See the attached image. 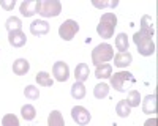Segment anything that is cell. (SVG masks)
<instances>
[{
  "instance_id": "1",
  "label": "cell",
  "mask_w": 158,
  "mask_h": 126,
  "mask_svg": "<svg viewBox=\"0 0 158 126\" xmlns=\"http://www.w3.org/2000/svg\"><path fill=\"white\" fill-rule=\"evenodd\" d=\"M152 33L149 32H144V30H139L135 33L133 36V41L135 44L138 46V52L144 57H149L155 52V44H153V40H152Z\"/></svg>"
},
{
  "instance_id": "2",
  "label": "cell",
  "mask_w": 158,
  "mask_h": 126,
  "mask_svg": "<svg viewBox=\"0 0 158 126\" xmlns=\"http://www.w3.org/2000/svg\"><path fill=\"white\" fill-rule=\"evenodd\" d=\"M117 27V18L114 13H104L101 16L98 25H97V33L101 36V38H112L114 35V30Z\"/></svg>"
},
{
  "instance_id": "3",
  "label": "cell",
  "mask_w": 158,
  "mask_h": 126,
  "mask_svg": "<svg viewBox=\"0 0 158 126\" xmlns=\"http://www.w3.org/2000/svg\"><path fill=\"white\" fill-rule=\"evenodd\" d=\"M112 58H114V49L108 43H101L92 50V63H95L97 66L103 65V63H106Z\"/></svg>"
},
{
  "instance_id": "4",
  "label": "cell",
  "mask_w": 158,
  "mask_h": 126,
  "mask_svg": "<svg viewBox=\"0 0 158 126\" xmlns=\"http://www.w3.org/2000/svg\"><path fill=\"white\" fill-rule=\"evenodd\" d=\"M62 11L59 0H38V14L43 18H57Z\"/></svg>"
},
{
  "instance_id": "5",
  "label": "cell",
  "mask_w": 158,
  "mask_h": 126,
  "mask_svg": "<svg viewBox=\"0 0 158 126\" xmlns=\"http://www.w3.org/2000/svg\"><path fill=\"white\" fill-rule=\"evenodd\" d=\"M109 79H111V85L115 88L117 92H125L127 90V82H135L133 74L128 73V71L114 73Z\"/></svg>"
},
{
  "instance_id": "6",
  "label": "cell",
  "mask_w": 158,
  "mask_h": 126,
  "mask_svg": "<svg viewBox=\"0 0 158 126\" xmlns=\"http://www.w3.org/2000/svg\"><path fill=\"white\" fill-rule=\"evenodd\" d=\"M77 32H79V24L76 21H73V19H67L59 27V35L65 41H71Z\"/></svg>"
},
{
  "instance_id": "7",
  "label": "cell",
  "mask_w": 158,
  "mask_h": 126,
  "mask_svg": "<svg viewBox=\"0 0 158 126\" xmlns=\"http://www.w3.org/2000/svg\"><path fill=\"white\" fill-rule=\"evenodd\" d=\"M71 117H73V120H74L77 124H81V126L89 124V121H90V118H92L90 112H89L85 107H82V106H74V107L71 109Z\"/></svg>"
},
{
  "instance_id": "8",
  "label": "cell",
  "mask_w": 158,
  "mask_h": 126,
  "mask_svg": "<svg viewBox=\"0 0 158 126\" xmlns=\"http://www.w3.org/2000/svg\"><path fill=\"white\" fill-rule=\"evenodd\" d=\"M52 76L56 77V81L59 82H67L70 77V68L65 61H57L52 66Z\"/></svg>"
},
{
  "instance_id": "9",
  "label": "cell",
  "mask_w": 158,
  "mask_h": 126,
  "mask_svg": "<svg viewBox=\"0 0 158 126\" xmlns=\"http://www.w3.org/2000/svg\"><path fill=\"white\" fill-rule=\"evenodd\" d=\"M8 41L13 47H22L27 43V36L22 30H16V32H10L8 33Z\"/></svg>"
},
{
  "instance_id": "10",
  "label": "cell",
  "mask_w": 158,
  "mask_h": 126,
  "mask_svg": "<svg viewBox=\"0 0 158 126\" xmlns=\"http://www.w3.org/2000/svg\"><path fill=\"white\" fill-rule=\"evenodd\" d=\"M49 24L46 21H33L30 24V32L35 36H41V35H48L49 33Z\"/></svg>"
},
{
  "instance_id": "11",
  "label": "cell",
  "mask_w": 158,
  "mask_h": 126,
  "mask_svg": "<svg viewBox=\"0 0 158 126\" xmlns=\"http://www.w3.org/2000/svg\"><path fill=\"white\" fill-rule=\"evenodd\" d=\"M131 60H133V57L128 50L127 52H118L114 55V65L117 68H127L128 65H131Z\"/></svg>"
},
{
  "instance_id": "12",
  "label": "cell",
  "mask_w": 158,
  "mask_h": 126,
  "mask_svg": "<svg viewBox=\"0 0 158 126\" xmlns=\"http://www.w3.org/2000/svg\"><path fill=\"white\" fill-rule=\"evenodd\" d=\"M21 13H22V16L25 18H32L35 13L38 11V2H32V0H25V2L21 3L19 6Z\"/></svg>"
},
{
  "instance_id": "13",
  "label": "cell",
  "mask_w": 158,
  "mask_h": 126,
  "mask_svg": "<svg viewBox=\"0 0 158 126\" xmlns=\"http://www.w3.org/2000/svg\"><path fill=\"white\" fill-rule=\"evenodd\" d=\"M30 69V63L25 60V58H18L15 63H13V73L16 76H24L27 74Z\"/></svg>"
},
{
  "instance_id": "14",
  "label": "cell",
  "mask_w": 158,
  "mask_h": 126,
  "mask_svg": "<svg viewBox=\"0 0 158 126\" xmlns=\"http://www.w3.org/2000/svg\"><path fill=\"white\" fill-rule=\"evenodd\" d=\"M90 76V69H89V65L87 63H79L74 69V77H76V82H82L89 79Z\"/></svg>"
},
{
  "instance_id": "15",
  "label": "cell",
  "mask_w": 158,
  "mask_h": 126,
  "mask_svg": "<svg viewBox=\"0 0 158 126\" xmlns=\"http://www.w3.org/2000/svg\"><path fill=\"white\" fill-rule=\"evenodd\" d=\"M142 110L144 113H155L156 112V96L147 95L142 101Z\"/></svg>"
},
{
  "instance_id": "16",
  "label": "cell",
  "mask_w": 158,
  "mask_h": 126,
  "mask_svg": "<svg viewBox=\"0 0 158 126\" xmlns=\"http://www.w3.org/2000/svg\"><path fill=\"white\" fill-rule=\"evenodd\" d=\"M112 76V65L109 63H103V65H98L95 69V77L98 79H109Z\"/></svg>"
},
{
  "instance_id": "17",
  "label": "cell",
  "mask_w": 158,
  "mask_h": 126,
  "mask_svg": "<svg viewBox=\"0 0 158 126\" xmlns=\"http://www.w3.org/2000/svg\"><path fill=\"white\" fill-rule=\"evenodd\" d=\"M48 126H65L63 115L59 110H52L48 117Z\"/></svg>"
},
{
  "instance_id": "18",
  "label": "cell",
  "mask_w": 158,
  "mask_h": 126,
  "mask_svg": "<svg viewBox=\"0 0 158 126\" xmlns=\"http://www.w3.org/2000/svg\"><path fill=\"white\" fill-rule=\"evenodd\" d=\"M128 46H130V43H128L127 33H118L117 38H115V47H117V50H120V52H127Z\"/></svg>"
},
{
  "instance_id": "19",
  "label": "cell",
  "mask_w": 158,
  "mask_h": 126,
  "mask_svg": "<svg viewBox=\"0 0 158 126\" xmlns=\"http://www.w3.org/2000/svg\"><path fill=\"white\" fill-rule=\"evenodd\" d=\"M5 27H6L8 33H10V32H16V30H22V22H21V19H19V18L11 16V18H8V19H6Z\"/></svg>"
},
{
  "instance_id": "20",
  "label": "cell",
  "mask_w": 158,
  "mask_h": 126,
  "mask_svg": "<svg viewBox=\"0 0 158 126\" xmlns=\"http://www.w3.org/2000/svg\"><path fill=\"white\" fill-rule=\"evenodd\" d=\"M71 96L74 99H82L85 96V87L82 82H74L71 85Z\"/></svg>"
},
{
  "instance_id": "21",
  "label": "cell",
  "mask_w": 158,
  "mask_h": 126,
  "mask_svg": "<svg viewBox=\"0 0 158 126\" xmlns=\"http://www.w3.org/2000/svg\"><path fill=\"white\" fill-rule=\"evenodd\" d=\"M36 82L38 85H41V87H52V77H51V74L46 73V71H40L36 74Z\"/></svg>"
},
{
  "instance_id": "22",
  "label": "cell",
  "mask_w": 158,
  "mask_h": 126,
  "mask_svg": "<svg viewBox=\"0 0 158 126\" xmlns=\"http://www.w3.org/2000/svg\"><path fill=\"white\" fill-rule=\"evenodd\" d=\"M109 93V85L108 84H97L95 88H94V95L97 99H103V98H106Z\"/></svg>"
},
{
  "instance_id": "23",
  "label": "cell",
  "mask_w": 158,
  "mask_h": 126,
  "mask_svg": "<svg viewBox=\"0 0 158 126\" xmlns=\"http://www.w3.org/2000/svg\"><path fill=\"white\" fill-rule=\"evenodd\" d=\"M130 109H131V107L127 104V101H125V99L118 101L117 106H115V112H117V115H118V117H122V118H127V117L130 115Z\"/></svg>"
},
{
  "instance_id": "24",
  "label": "cell",
  "mask_w": 158,
  "mask_h": 126,
  "mask_svg": "<svg viewBox=\"0 0 158 126\" xmlns=\"http://www.w3.org/2000/svg\"><path fill=\"white\" fill-rule=\"evenodd\" d=\"M21 113H22V118H24V120H27V121H30V120H33V118L36 117V110H35V107H33L32 104H25V106H22Z\"/></svg>"
},
{
  "instance_id": "25",
  "label": "cell",
  "mask_w": 158,
  "mask_h": 126,
  "mask_svg": "<svg viewBox=\"0 0 158 126\" xmlns=\"http://www.w3.org/2000/svg\"><path fill=\"white\" fill-rule=\"evenodd\" d=\"M125 101H127V104H128L130 107H138L139 103H141V95H139V92H138V90H131V92L128 93V98H127Z\"/></svg>"
},
{
  "instance_id": "26",
  "label": "cell",
  "mask_w": 158,
  "mask_h": 126,
  "mask_svg": "<svg viewBox=\"0 0 158 126\" xmlns=\"http://www.w3.org/2000/svg\"><path fill=\"white\" fill-rule=\"evenodd\" d=\"M24 95H25V98H27V99L35 101V99H38L40 92H38V88L35 85H27V87L24 88Z\"/></svg>"
},
{
  "instance_id": "27",
  "label": "cell",
  "mask_w": 158,
  "mask_h": 126,
  "mask_svg": "<svg viewBox=\"0 0 158 126\" xmlns=\"http://www.w3.org/2000/svg\"><path fill=\"white\" fill-rule=\"evenodd\" d=\"M141 30H144V32H149V33H155V30H153V22H152V19H150V16H142V19H141Z\"/></svg>"
},
{
  "instance_id": "28",
  "label": "cell",
  "mask_w": 158,
  "mask_h": 126,
  "mask_svg": "<svg viewBox=\"0 0 158 126\" xmlns=\"http://www.w3.org/2000/svg\"><path fill=\"white\" fill-rule=\"evenodd\" d=\"M2 126H19V120H18L16 115H13V113H6L2 118Z\"/></svg>"
},
{
  "instance_id": "29",
  "label": "cell",
  "mask_w": 158,
  "mask_h": 126,
  "mask_svg": "<svg viewBox=\"0 0 158 126\" xmlns=\"http://www.w3.org/2000/svg\"><path fill=\"white\" fill-rule=\"evenodd\" d=\"M118 5V2H97V0H94V6H97V8H104V6H117Z\"/></svg>"
},
{
  "instance_id": "30",
  "label": "cell",
  "mask_w": 158,
  "mask_h": 126,
  "mask_svg": "<svg viewBox=\"0 0 158 126\" xmlns=\"http://www.w3.org/2000/svg\"><path fill=\"white\" fill-rule=\"evenodd\" d=\"M15 0H10V2H6V0H0V6L2 8H5L6 11H10V10H13L15 8Z\"/></svg>"
},
{
  "instance_id": "31",
  "label": "cell",
  "mask_w": 158,
  "mask_h": 126,
  "mask_svg": "<svg viewBox=\"0 0 158 126\" xmlns=\"http://www.w3.org/2000/svg\"><path fill=\"white\" fill-rule=\"evenodd\" d=\"M144 126H156V118H153V117L149 118L146 123H144Z\"/></svg>"
}]
</instances>
